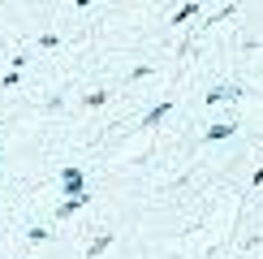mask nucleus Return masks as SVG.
Returning <instances> with one entry per match:
<instances>
[{
    "label": "nucleus",
    "mask_w": 263,
    "mask_h": 259,
    "mask_svg": "<svg viewBox=\"0 0 263 259\" xmlns=\"http://www.w3.org/2000/svg\"><path fill=\"white\" fill-rule=\"evenodd\" d=\"M194 13H199V5H181V9H177V17H168V22H173V26H181V22H190Z\"/></svg>",
    "instance_id": "1"
},
{
    "label": "nucleus",
    "mask_w": 263,
    "mask_h": 259,
    "mask_svg": "<svg viewBox=\"0 0 263 259\" xmlns=\"http://www.w3.org/2000/svg\"><path fill=\"white\" fill-rule=\"evenodd\" d=\"M229 95H237V86H220V91H212L207 100H229Z\"/></svg>",
    "instance_id": "2"
},
{
    "label": "nucleus",
    "mask_w": 263,
    "mask_h": 259,
    "mask_svg": "<svg viewBox=\"0 0 263 259\" xmlns=\"http://www.w3.org/2000/svg\"><path fill=\"white\" fill-rule=\"evenodd\" d=\"M164 113H168V104H160V108H151V117H147V121H142V125H156V121H160Z\"/></svg>",
    "instance_id": "3"
}]
</instances>
